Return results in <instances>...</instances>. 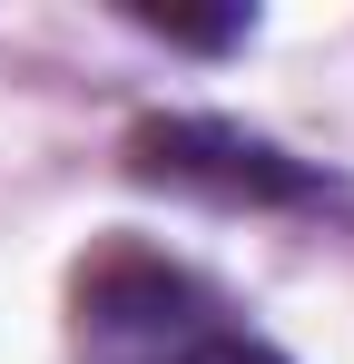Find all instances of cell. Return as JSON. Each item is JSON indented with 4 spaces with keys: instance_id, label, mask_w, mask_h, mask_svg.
<instances>
[{
    "instance_id": "cell-1",
    "label": "cell",
    "mask_w": 354,
    "mask_h": 364,
    "mask_svg": "<svg viewBox=\"0 0 354 364\" xmlns=\"http://www.w3.org/2000/svg\"><path fill=\"white\" fill-rule=\"evenodd\" d=\"M69 305L89 364H177L197 335H217V296L168 256H99Z\"/></svg>"
},
{
    "instance_id": "cell-2",
    "label": "cell",
    "mask_w": 354,
    "mask_h": 364,
    "mask_svg": "<svg viewBox=\"0 0 354 364\" xmlns=\"http://www.w3.org/2000/svg\"><path fill=\"white\" fill-rule=\"evenodd\" d=\"M128 168L138 178H168V187H207V197H256V207L325 187L315 168H295L286 148H266V138H246L227 119H148L128 138Z\"/></svg>"
},
{
    "instance_id": "cell-3",
    "label": "cell",
    "mask_w": 354,
    "mask_h": 364,
    "mask_svg": "<svg viewBox=\"0 0 354 364\" xmlns=\"http://www.w3.org/2000/svg\"><path fill=\"white\" fill-rule=\"evenodd\" d=\"M177 364H286V355H276L266 335H246V325H217V335H197Z\"/></svg>"
},
{
    "instance_id": "cell-4",
    "label": "cell",
    "mask_w": 354,
    "mask_h": 364,
    "mask_svg": "<svg viewBox=\"0 0 354 364\" xmlns=\"http://www.w3.org/2000/svg\"><path fill=\"white\" fill-rule=\"evenodd\" d=\"M148 30H168V40H197V50H217V40H246V10H227V20H187V10H138Z\"/></svg>"
}]
</instances>
